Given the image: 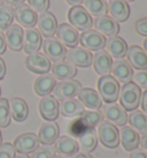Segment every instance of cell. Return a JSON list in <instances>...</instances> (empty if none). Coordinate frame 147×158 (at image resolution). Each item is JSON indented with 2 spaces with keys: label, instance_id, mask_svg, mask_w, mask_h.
I'll return each mask as SVG.
<instances>
[{
  "label": "cell",
  "instance_id": "f907efd6",
  "mask_svg": "<svg viewBox=\"0 0 147 158\" xmlns=\"http://www.w3.org/2000/svg\"><path fill=\"white\" fill-rule=\"evenodd\" d=\"M70 158H93L90 154H87V152H77V154H75L74 156H71Z\"/></svg>",
  "mask_w": 147,
  "mask_h": 158
},
{
  "label": "cell",
  "instance_id": "8d00e7d4",
  "mask_svg": "<svg viewBox=\"0 0 147 158\" xmlns=\"http://www.w3.org/2000/svg\"><path fill=\"white\" fill-rule=\"evenodd\" d=\"M86 129H89V127H87L86 123H84V120L81 117H77L68 125V133L73 136V139H75V137L78 139Z\"/></svg>",
  "mask_w": 147,
  "mask_h": 158
},
{
  "label": "cell",
  "instance_id": "f1b7e54d",
  "mask_svg": "<svg viewBox=\"0 0 147 158\" xmlns=\"http://www.w3.org/2000/svg\"><path fill=\"white\" fill-rule=\"evenodd\" d=\"M9 103V112H10V117L18 121V123H23L29 114V107L26 101H23L20 97H14Z\"/></svg>",
  "mask_w": 147,
  "mask_h": 158
},
{
  "label": "cell",
  "instance_id": "30bf717a",
  "mask_svg": "<svg viewBox=\"0 0 147 158\" xmlns=\"http://www.w3.org/2000/svg\"><path fill=\"white\" fill-rule=\"evenodd\" d=\"M14 149L22 155L32 154L39 147V140L34 133H23L14 140Z\"/></svg>",
  "mask_w": 147,
  "mask_h": 158
},
{
  "label": "cell",
  "instance_id": "cb8c5ba5",
  "mask_svg": "<svg viewBox=\"0 0 147 158\" xmlns=\"http://www.w3.org/2000/svg\"><path fill=\"white\" fill-rule=\"evenodd\" d=\"M78 102L84 107L90 110H99L102 106V101L100 98L99 94L94 89L91 88H82L78 92Z\"/></svg>",
  "mask_w": 147,
  "mask_h": 158
},
{
  "label": "cell",
  "instance_id": "6da1fadb",
  "mask_svg": "<svg viewBox=\"0 0 147 158\" xmlns=\"http://www.w3.org/2000/svg\"><path fill=\"white\" fill-rule=\"evenodd\" d=\"M120 105L125 111H134L140 105L141 98V90L136 83L130 81L124 83L120 89Z\"/></svg>",
  "mask_w": 147,
  "mask_h": 158
},
{
  "label": "cell",
  "instance_id": "4dcf8cb0",
  "mask_svg": "<svg viewBox=\"0 0 147 158\" xmlns=\"http://www.w3.org/2000/svg\"><path fill=\"white\" fill-rule=\"evenodd\" d=\"M84 111V106L75 98L61 101V103H59V113L66 118H77Z\"/></svg>",
  "mask_w": 147,
  "mask_h": 158
},
{
  "label": "cell",
  "instance_id": "f546056e",
  "mask_svg": "<svg viewBox=\"0 0 147 158\" xmlns=\"http://www.w3.org/2000/svg\"><path fill=\"white\" fill-rule=\"evenodd\" d=\"M56 85V80L50 74H43L36 79L34 90L40 97L48 96Z\"/></svg>",
  "mask_w": 147,
  "mask_h": 158
},
{
  "label": "cell",
  "instance_id": "277c9868",
  "mask_svg": "<svg viewBox=\"0 0 147 158\" xmlns=\"http://www.w3.org/2000/svg\"><path fill=\"white\" fill-rule=\"evenodd\" d=\"M68 21L76 30L86 31L93 26L92 16L84 9L83 6H73L68 12Z\"/></svg>",
  "mask_w": 147,
  "mask_h": 158
},
{
  "label": "cell",
  "instance_id": "91938a15",
  "mask_svg": "<svg viewBox=\"0 0 147 158\" xmlns=\"http://www.w3.org/2000/svg\"><path fill=\"white\" fill-rule=\"evenodd\" d=\"M0 95H1V88H0Z\"/></svg>",
  "mask_w": 147,
  "mask_h": 158
},
{
  "label": "cell",
  "instance_id": "52a82bcc",
  "mask_svg": "<svg viewBox=\"0 0 147 158\" xmlns=\"http://www.w3.org/2000/svg\"><path fill=\"white\" fill-rule=\"evenodd\" d=\"M79 43L82 45L83 48L87 51H100L104 50L105 44H106V38L100 32L97 30H86L83 31L79 35Z\"/></svg>",
  "mask_w": 147,
  "mask_h": 158
},
{
  "label": "cell",
  "instance_id": "c3c4849f",
  "mask_svg": "<svg viewBox=\"0 0 147 158\" xmlns=\"http://www.w3.org/2000/svg\"><path fill=\"white\" fill-rule=\"evenodd\" d=\"M6 75V64L5 61L0 58V80H2Z\"/></svg>",
  "mask_w": 147,
  "mask_h": 158
},
{
  "label": "cell",
  "instance_id": "681fc988",
  "mask_svg": "<svg viewBox=\"0 0 147 158\" xmlns=\"http://www.w3.org/2000/svg\"><path fill=\"white\" fill-rule=\"evenodd\" d=\"M139 145L141 147V150H144V151L147 154V134L146 135H143V137L140 139V143H139Z\"/></svg>",
  "mask_w": 147,
  "mask_h": 158
},
{
  "label": "cell",
  "instance_id": "74e56055",
  "mask_svg": "<svg viewBox=\"0 0 147 158\" xmlns=\"http://www.w3.org/2000/svg\"><path fill=\"white\" fill-rule=\"evenodd\" d=\"M10 123V112L9 103L6 98H0V127H8Z\"/></svg>",
  "mask_w": 147,
  "mask_h": 158
},
{
  "label": "cell",
  "instance_id": "2e32d148",
  "mask_svg": "<svg viewBox=\"0 0 147 158\" xmlns=\"http://www.w3.org/2000/svg\"><path fill=\"white\" fill-rule=\"evenodd\" d=\"M37 26L38 31L45 38H50L55 35L58 29V21L55 16L50 12H44L37 19Z\"/></svg>",
  "mask_w": 147,
  "mask_h": 158
},
{
  "label": "cell",
  "instance_id": "9a60e30c",
  "mask_svg": "<svg viewBox=\"0 0 147 158\" xmlns=\"http://www.w3.org/2000/svg\"><path fill=\"white\" fill-rule=\"evenodd\" d=\"M110 72L113 74V77L118 83H128L132 80V76H133L132 67L130 66L125 59H116L115 61H113Z\"/></svg>",
  "mask_w": 147,
  "mask_h": 158
},
{
  "label": "cell",
  "instance_id": "d590c367",
  "mask_svg": "<svg viewBox=\"0 0 147 158\" xmlns=\"http://www.w3.org/2000/svg\"><path fill=\"white\" fill-rule=\"evenodd\" d=\"M14 20L13 8L9 6H1L0 7V31L7 30L12 26Z\"/></svg>",
  "mask_w": 147,
  "mask_h": 158
},
{
  "label": "cell",
  "instance_id": "60d3db41",
  "mask_svg": "<svg viewBox=\"0 0 147 158\" xmlns=\"http://www.w3.org/2000/svg\"><path fill=\"white\" fill-rule=\"evenodd\" d=\"M133 83H136L139 88L147 90V70H137V73H134L133 76Z\"/></svg>",
  "mask_w": 147,
  "mask_h": 158
},
{
  "label": "cell",
  "instance_id": "816d5d0a",
  "mask_svg": "<svg viewBox=\"0 0 147 158\" xmlns=\"http://www.w3.org/2000/svg\"><path fill=\"white\" fill-rule=\"evenodd\" d=\"M84 0H66V2L68 5H70L71 7L73 6H79L81 4H83Z\"/></svg>",
  "mask_w": 147,
  "mask_h": 158
},
{
  "label": "cell",
  "instance_id": "d6986e66",
  "mask_svg": "<svg viewBox=\"0 0 147 158\" xmlns=\"http://www.w3.org/2000/svg\"><path fill=\"white\" fill-rule=\"evenodd\" d=\"M42 35L39 34V31L35 28H28L24 31L23 35V51L28 54H32L39 51V48H42Z\"/></svg>",
  "mask_w": 147,
  "mask_h": 158
},
{
  "label": "cell",
  "instance_id": "ba28073f",
  "mask_svg": "<svg viewBox=\"0 0 147 158\" xmlns=\"http://www.w3.org/2000/svg\"><path fill=\"white\" fill-rule=\"evenodd\" d=\"M81 89H82V85L76 80L61 81L59 83H56L55 88L53 89V95L59 101L71 99L77 96Z\"/></svg>",
  "mask_w": 147,
  "mask_h": 158
},
{
  "label": "cell",
  "instance_id": "7bdbcfd3",
  "mask_svg": "<svg viewBox=\"0 0 147 158\" xmlns=\"http://www.w3.org/2000/svg\"><path fill=\"white\" fill-rule=\"evenodd\" d=\"M134 30L137 31V34H139L140 36L147 37V18H143L138 21H136Z\"/></svg>",
  "mask_w": 147,
  "mask_h": 158
},
{
  "label": "cell",
  "instance_id": "ac0fdd59",
  "mask_svg": "<svg viewBox=\"0 0 147 158\" xmlns=\"http://www.w3.org/2000/svg\"><path fill=\"white\" fill-rule=\"evenodd\" d=\"M126 61L129 62L130 66L137 70L147 69V53L144 51V48H139L137 45L130 46L126 51Z\"/></svg>",
  "mask_w": 147,
  "mask_h": 158
},
{
  "label": "cell",
  "instance_id": "d6a6232c",
  "mask_svg": "<svg viewBox=\"0 0 147 158\" xmlns=\"http://www.w3.org/2000/svg\"><path fill=\"white\" fill-rule=\"evenodd\" d=\"M128 121L130 123V127L138 134L140 135L147 134V115L144 112L139 110L131 111L128 115Z\"/></svg>",
  "mask_w": 147,
  "mask_h": 158
},
{
  "label": "cell",
  "instance_id": "e575fe53",
  "mask_svg": "<svg viewBox=\"0 0 147 158\" xmlns=\"http://www.w3.org/2000/svg\"><path fill=\"white\" fill-rule=\"evenodd\" d=\"M79 117L84 120V123H86V126L89 128H95L100 123L104 121L102 113H101V111H99V110L84 111Z\"/></svg>",
  "mask_w": 147,
  "mask_h": 158
},
{
  "label": "cell",
  "instance_id": "d4e9b609",
  "mask_svg": "<svg viewBox=\"0 0 147 158\" xmlns=\"http://www.w3.org/2000/svg\"><path fill=\"white\" fill-rule=\"evenodd\" d=\"M23 35H24V31L21 27L18 24H12L5 34V40H6L7 46L15 52L21 51L23 46Z\"/></svg>",
  "mask_w": 147,
  "mask_h": 158
},
{
  "label": "cell",
  "instance_id": "603a6c76",
  "mask_svg": "<svg viewBox=\"0 0 147 158\" xmlns=\"http://www.w3.org/2000/svg\"><path fill=\"white\" fill-rule=\"evenodd\" d=\"M59 133L60 131L58 123L54 121H46L40 126L37 137L39 143H43L44 145H52L59 137Z\"/></svg>",
  "mask_w": 147,
  "mask_h": 158
},
{
  "label": "cell",
  "instance_id": "f6af8a7d",
  "mask_svg": "<svg viewBox=\"0 0 147 158\" xmlns=\"http://www.w3.org/2000/svg\"><path fill=\"white\" fill-rule=\"evenodd\" d=\"M140 106H141V112L147 115V90L141 94V98H140Z\"/></svg>",
  "mask_w": 147,
  "mask_h": 158
},
{
  "label": "cell",
  "instance_id": "836d02e7",
  "mask_svg": "<svg viewBox=\"0 0 147 158\" xmlns=\"http://www.w3.org/2000/svg\"><path fill=\"white\" fill-rule=\"evenodd\" d=\"M83 2H84V9L92 16L100 18L107 14L106 0H84Z\"/></svg>",
  "mask_w": 147,
  "mask_h": 158
},
{
  "label": "cell",
  "instance_id": "680465c9",
  "mask_svg": "<svg viewBox=\"0 0 147 158\" xmlns=\"http://www.w3.org/2000/svg\"><path fill=\"white\" fill-rule=\"evenodd\" d=\"M124 1H126V2H131V1H134V0H124Z\"/></svg>",
  "mask_w": 147,
  "mask_h": 158
},
{
  "label": "cell",
  "instance_id": "b9f144b4",
  "mask_svg": "<svg viewBox=\"0 0 147 158\" xmlns=\"http://www.w3.org/2000/svg\"><path fill=\"white\" fill-rule=\"evenodd\" d=\"M15 149L13 144L4 143L0 145V158H15Z\"/></svg>",
  "mask_w": 147,
  "mask_h": 158
},
{
  "label": "cell",
  "instance_id": "1f68e13d",
  "mask_svg": "<svg viewBox=\"0 0 147 158\" xmlns=\"http://www.w3.org/2000/svg\"><path fill=\"white\" fill-rule=\"evenodd\" d=\"M78 149L82 150V152H87L90 154L91 151L97 148L98 144V136L94 128H89L82 135L78 137Z\"/></svg>",
  "mask_w": 147,
  "mask_h": 158
},
{
  "label": "cell",
  "instance_id": "ab89813d",
  "mask_svg": "<svg viewBox=\"0 0 147 158\" xmlns=\"http://www.w3.org/2000/svg\"><path fill=\"white\" fill-rule=\"evenodd\" d=\"M28 4L36 13L42 14L44 12H47L50 7V0H28Z\"/></svg>",
  "mask_w": 147,
  "mask_h": 158
},
{
  "label": "cell",
  "instance_id": "484cf974",
  "mask_svg": "<svg viewBox=\"0 0 147 158\" xmlns=\"http://www.w3.org/2000/svg\"><path fill=\"white\" fill-rule=\"evenodd\" d=\"M105 48H106V52L110 57L116 58V59H123L126 56V51H128V45L125 40L118 36L109 37L108 40H106Z\"/></svg>",
  "mask_w": 147,
  "mask_h": 158
},
{
  "label": "cell",
  "instance_id": "4316f807",
  "mask_svg": "<svg viewBox=\"0 0 147 158\" xmlns=\"http://www.w3.org/2000/svg\"><path fill=\"white\" fill-rule=\"evenodd\" d=\"M51 72H52V76L54 79L61 80V81L73 80L74 76H76L77 74L76 67L67 61L54 62L51 66Z\"/></svg>",
  "mask_w": 147,
  "mask_h": 158
},
{
  "label": "cell",
  "instance_id": "7c38bea8",
  "mask_svg": "<svg viewBox=\"0 0 147 158\" xmlns=\"http://www.w3.org/2000/svg\"><path fill=\"white\" fill-rule=\"evenodd\" d=\"M55 35L58 37L56 40H60L61 43L67 48H76L77 44L79 43L78 31L68 23H62L60 26H58Z\"/></svg>",
  "mask_w": 147,
  "mask_h": 158
},
{
  "label": "cell",
  "instance_id": "4fadbf2b",
  "mask_svg": "<svg viewBox=\"0 0 147 158\" xmlns=\"http://www.w3.org/2000/svg\"><path fill=\"white\" fill-rule=\"evenodd\" d=\"M14 18L24 28H34L37 24V13L29 5L21 4L13 9Z\"/></svg>",
  "mask_w": 147,
  "mask_h": 158
},
{
  "label": "cell",
  "instance_id": "db71d44e",
  "mask_svg": "<svg viewBox=\"0 0 147 158\" xmlns=\"http://www.w3.org/2000/svg\"><path fill=\"white\" fill-rule=\"evenodd\" d=\"M144 51L147 53V37H146V40H144Z\"/></svg>",
  "mask_w": 147,
  "mask_h": 158
},
{
  "label": "cell",
  "instance_id": "11a10c76",
  "mask_svg": "<svg viewBox=\"0 0 147 158\" xmlns=\"http://www.w3.org/2000/svg\"><path fill=\"white\" fill-rule=\"evenodd\" d=\"M2 144V135H1V131H0V145Z\"/></svg>",
  "mask_w": 147,
  "mask_h": 158
},
{
  "label": "cell",
  "instance_id": "44dd1931",
  "mask_svg": "<svg viewBox=\"0 0 147 158\" xmlns=\"http://www.w3.org/2000/svg\"><path fill=\"white\" fill-rule=\"evenodd\" d=\"M107 12H109L110 18L114 19L117 23L124 22L130 16V7L124 0H109L107 4Z\"/></svg>",
  "mask_w": 147,
  "mask_h": 158
},
{
  "label": "cell",
  "instance_id": "bcb514c9",
  "mask_svg": "<svg viewBox=\"0 0 147 158\" xmlns=\"http://www.w3.org/2000/svg\"><path fill=\"white\" fill-rule=\"evenodd\" d=\"M7 44H6V40H5V35L0 31V54H4L6 52Z\"/></svg>",
  "mask_w": 147,
  "mask_h": 158
},
{
  "label": "cell",
  "instance_id": "5bb4252c",
  "mask_svg": "<svg viewBox=\"0 0 147 158\" xmlns=\"http://www.w3.org/2000/svg\"><path fill=\"white\" fill-rule=\"evenodd\" d=\"M39 113L46 121H54L59 117V102L54 96H45L39 102Z\"/></svg>",
  "mask_w": 147,
  "mask_h": 158
},
{
  "label": "cell",
  "instance_id": "8fae6325",
  "mask_svg": "<svg viewBox=\"0 0 147 158\" xmlns=\"http://www.w3.org/2000/svg\"><path fill=\"white\" fill-rule=\"evenodd\" d=\"M26 67L30 72L36 73V74H47V72L51 70V61L45 54L36 52L26 57Z\"/></svg>",
  "mask_w": 147,
  "mask_h": 158
},
{
  "label": "cell",
  "instance_id": "7a4b0ae2",
  "mask_svg": "<svg viewBox=\"0 0 147 158\" xmlns=\"http://www.w3.org/2000/svg\"><path fill=\"white\" fill-rule=\"evenodd\" d=\"M120 89V83L110 75L100 76L98 80V94L106 104L115 103L118 99Z\"/></svg>",
  "mask_w": 147,
  "mask_h": 158
},
{
  "label": "cell",
  "instance_id": "83f0119b",
  "mask_svg": "<svg viewBox=\"0 0 147 158\" xmlns=\"http://www.w3.org/2000/svg\"><path fill=\"white\" fill-rule=\"evenodd\" d=\"M120 142L123 149L126 151H132L137 149L140 143V136L136 131L129 126H123L120 131Z\"/></svg>",
  "mask_w": 147,
  "mask_h": 158
},
{
  "label": "cell",
  "instance_id": "9f6ffc18",
  "mask_svg": "<svg viewBox=\"0 0 147 158\" xmlns=\"http://www.w3.org/2000/svg\"><path fill=\"white\" fill-rule=\"evenodd\" d=\"M53 158H67V157H63V156H60V155H59V156H54Z\"/></svg>",
  "mask_w": 147,
  "mask_h": 158
},
{
  "label": "cell",
  "instance_id": "6f0895ef",
  "mask_svg": "<svg viewBox=\"0 0 147 158\" xmlns=\"http://www.w3.org/2000/svg\"><path fill=\"white\" fill-rule=\"evenodd\" d=\"M2 5H4V0H0V7H1Z\"/></svg>",
  "mask_w": 147,
  "mask_h": 158
},
{
  "label": "cell",
  "instance_id": "ffe728a7",
  "mask_svg": "<svg viewBox=\"0 0 147 158\" xmlns=\"http://www.w3.org/2000/svg\"><path fill=\"white\" fill-rule=\"evenodd\" d=\"M92 65H93L94 72L98 75L100 76L109 75L110 70H112L113 59L108 53L106 52V50H100V51H97L93 56Z\"/></svg>",
  "mask_w": 147,
  "mask_h": 158
},
{
  "label": "cell",
  "instance_id": "5b68a950",
  "mask_svg": "<svg viewBox=\"0 0 147 158\" xmlns=\"http://www.w3.org/2000/svg\"><path fill=\"white\" fill-rule=\"evenodd\" d=\"M101 113L106 121L113 123L116 127H123L128 123L126 111L115 103H108L101 106Z\"/></svg>",
  "mask_w": 147,
  "mask_h": 158
},
{
  "label": "cell",
  "instance_id": "f35d334b",
  "mask_svg": "<svg viewBox=\"0 0 147 158\" xmlns=\"http://www.w3.org/2000/svg\"><path fill=\"white\" fill-rule=\"evenodd\" d=\"M55 156V150L51 145H42L32 152L31 158H53Z\"/></svg>",
  "mask_w": 147,
  "mask_h": 158
},
{
  "label": "cell",
  "instance_id": "e0dca14e",
  "mask_svg": "<svg viewBox=\"0 0 147 158\" xmlns=\"http://www.w3.org/2000/svg\"><path fill=\"white\" fill-rule=\"evenodd\" d=\"M93 26L98 32H100L102 36H107L108 38L116 36L120 31V24L108 15L97 18L93 21Z\"/></svg>",
  "mask_w": 147,
  "mask_h": 158
},
{
  "label": "cell",
  "instance_id": "3957f363",
  "mask_svg": "<svg viewBox=\"0 0 147 158\" xmlns=\"http://www.w3.org/2000/svg\"><path fill=\"white\" fill-rule=\"evenodd\" d=\"M97 136L101 144L108 148L114 149L120 144V132L116 126L108 121H102L97 126Z\"/></svg>",
  "mask_w": 147,
  "mask_h": 158
},
{
  "label": "cell",
  "instance_id": "f5cc1de1",
  "mask_svg": "<svg viewBox=\"0 0 147 158\" xmlns=\"http://www.w3.org/2000/svg\"><path fill=\"white\" fill-rule=\"evenodd\" d=\"M15 158H30V157H28V155H18V156H15Z\"/></svg>",
  "mask_w": 147,
  "mask_h": 158
},
{
  "label": "cell",
  "instance_id": "7dc6e473",
  "mask_svg": "<svg viewBox=\"0 0 147 158\" xmlns=\"http://www.w3.org/2000/svg\"><path fill=\"white\" fill-rule=\"evenodd\" d=\"M24 1L26 0H4L5 4H7V6H9V7H12V6H18V5L21 4H24Z\"/></svg>",
  "mask_w": 147,
  "mask_h": 158
},
{
  "label": "cell",
  "instance_id": "ee69618b",
  "mask_svg": "<svg viewBox=\"0 0 147 158\" xmlns=\"http://www.w3.org/2000/svg\"><path fill=\"white\" fill-rule=\"evenodd\" d=\"M129 158H147V154L144 150L140 149H134L129 152Z\"/></svg>",
  "mask_w": 147,
  "mask_h": 158
},
{
  "label": "cell",
  "instance_id": "9c48e42d",
  "mask_svg": "<svg viewBox=\"0 0 147 158\" xmlns=\"http://www.w3.org/2000/svg\"><path fill=\"white\" fill-rule=\"evenodd\" d=\"M67 62L71 64L75 67H82V68H87L92 65L93 56L90 51H87L83 48H73L67 51L66 54Z\"/></svg>",
  "mask_w": 147,
  "mask_h": 158
},
{
  "label": "cell",
  "instance_id": "8992f818",
  "mask_svg": "<svg viewBox=\"0 0 147 158\" xmlns=\"http://www.w3.org/2000/svg\"><path fill=\"white\" fill-rule=\"evenodd\" d=\"M43 51L44 54L48 58L50 61H62L67 54V48L60 40H58L54 37L45 38L43 40Z\"/></svg>",
  "mask_w": 147,
  "mask_h": 158
},
{
  "label": "cell",
  "instance_id": "7402d4cb",
  "mask_svg": "<svg viewBox=\"0 0 147 158\" xmlns=\"http://www.w3.org/2000/svg\"><path fill=\"white\" fill-rule=\"evenodd\" d=\"M55 152L63 157H71L78 152L77 141L70 136H59L54 142Z\"/></svg>",
  "mask_w": 147,
  "mask_h": 158
}]
</instances>
